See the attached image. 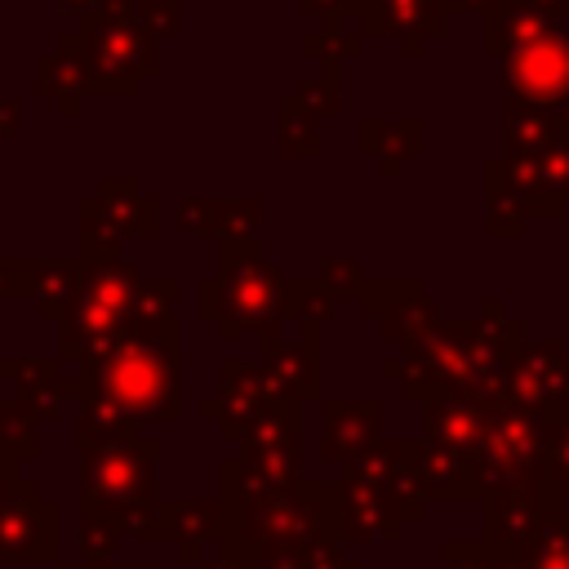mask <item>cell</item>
<instances>
[{
	"label": "cell",
	"instance_id": "obj_1",
	"mask_svg": "<svg viewBox=\"0 0 569 569\" xmlns=\"http://www.w3.org/2000/svg\"><path fill=\"white\" fill-rule=\"evenodd\" d=\"M111 373V396L124 400V405H142V409H156L164 396H169V365L142 347V351H124L107 365ZM102 373V378H107Z\"/></svg>",
	"mask_w": 569,
	"mask_h": 569
},
{
	"label": "cell",
	"instance_id": "obj_2",
	"mask_svg": "<svg viewBox=\"0 0 569 569\" xmlns=\"http://www.w3.org/2000/svg\"><path fill=\"white\" fill-rule=\"evenodd\" d=\"M520 53V84H529V93H556L569 80V40L547 36Z\"/></svg>",
	"mask_w": 569,
	"mask_h": 569
}]
</instances>
